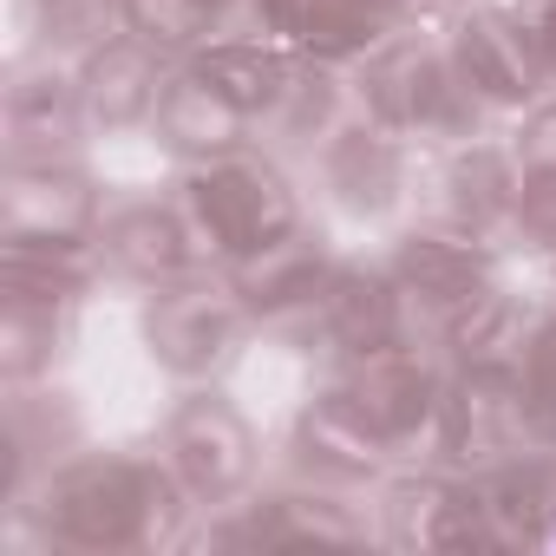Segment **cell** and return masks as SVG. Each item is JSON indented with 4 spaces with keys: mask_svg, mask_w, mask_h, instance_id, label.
Masks as SVG:
<instances>
[{
    "mask_svg": "<svg viewBox=\"0 0 556 556\" xmlns=\"http://www.w3.org/2000/svg\"><path fill=\"white\" fill-rule=\"evenodd\" d=\"M282 471L289 478H308V484H321V491H348V497H374L380 484H387V452L361 432V419L341 406V393L321 380L302 406H295V419L282 426Z\"/></svg>",
    "mask_w": 556,
    "mask_h": 556,
    "instance_id": "cell-18",
    "label": "cell"
},
{
    "mask_svg": "<svg viewBox=\"0 0 556 556\" xmlns=\"http://www.w3.org/2000/svg\"><path fill=\"white\" fill-rule=\"evenodd\" d=\"M138 341L151 354V367L177 387H223L229 367L249 354L255 315L236 295L229 268H190L177 282L151 289L138 308Z\"/></svg>",
    "mask_w": 556,
    "mask_h": 556,
    "instance_id": "cell-4",
    "label": "cell"
},
{
    "mask_svg": "<svg viewBox=\"0 0 556 556\" xmlns=\"http://www.w3.org/2000/svg\"><path fill=\"white\" fill-rule=\"evenodd\" d=\"M374 523L387 549H419V556H465V549H497L491 504L471 471L452 465H400L374 491Z\"/></svg>",
    "mask_w": 556,
    "mask_h": 556,
    "instance_id": "cell-11",
    "label": "cell"
},
{
    "mask_svg": "<svg viewBox=\"0 0 556 556\" xmlns=\"http://www.w3.org/2000/svg\"><path fill=\"white\" fill-rule=\"evenodd\" d=\"M157 452L177 471V484L190 491L197 517L236 504L262 478V439L223 387H184L170 413L157 419Z\"/></svg>",
    "mask_w": 556,
    "mask_h": 556,
    "instance_id": "cell-8",
    "label": "cell"
},
{
    "mask_svg": "<svg viewBox=\"0 0 556 556\" xmlns=\"http://www.w3.org/2000/svg\"><path fill=\"white\" fill-rule=\"evenodd\" d=\"M170 66H177V60H164L151 40L125 34V27H118L112 40H99L86 60H73L79 92H86V118H92V131H99V138L144 131V125H151V112H157V99H164Z\"/></svg>",
    "mask_w": 556,
    "mask_h": 556,
    "instance_id": "cell-23",
    "label": "cell"
},
{
    "mask_svg": "<svg viewBox=\"0 0 556 556\" xmlns=\"http://www.w3.org/2000/svg\"><path fill=\"white\" fill-rule=\"evenodd\" d=\"M419 14H458V8H471V0H413Z\"/></svg>",
    "mask_w": 556,
    "mask_h": 556,
    "instance_id": "cell-33",
    "label": "cell"
},
{
    "mask_svg": "<svg viewBox=\"0 0 556 556\" xmlns=\"http://www.w3.org/2000/svg\"><path fill=\"white\" fill-rule=\"evenodd\" d=\"M380 348H406V302H400V282L387 255L380 262H348L334 268V289H328V308H321V334H315V354L328 367H348V361H367Z\"/></svg>",
    "mask_w": 556,
    "mask_h": 556,
    "instance_id": "cell-21",
    "label": "cell"
},
{
    "mask_svg": "<svg viewBox=\"0 0 556 556\" xmlns=\"http://www.w3.org/2000/svg\"><path fill=\"white\" fill-rule=\"evenodd\" d=\"M413 21H419L413 0H295V47L361 66L374 47H387Z\"/></svg>",
    "mask_w": 556,
    "mask_h": 556,
    "instance_id": "cell-26",
    "label": "cell"
},
{
    "mask_svg": "<svg viewBox=\"0 0 556 556\" xmlns=\"http://www.w3.org/2000/svg\"><path fill=\"white\" fill-rule=\"evenodd\" d=\"M536 445L530 413L517 393L510 361H445V426H439V465L452 471H491L497 458Z\"/></svg>",
    "mask_w": 556,
    "mask_h": 556,
    "instance_id": "cell-14",
    "label": "cell"
},
{
    "mask_svg": "<svg viewBox=\"0 0 556 556\" xmlns=\"http://www.w3.org/2000/svg\"><path fill=\"white\" fill-rule=\"evenodd\" d=\"M112 190L86 170V157L8 164L0 170V249H92Z\"/></svg>",
    "mask_w": 556,
    "mask_h": 556,
    "instance_id": "cell-12",
    "label": "cell"
},
{
    "mask_svg": "<svg viewBox=\"0 0 556 556\" xmlns=\"http://www.w3.org/2000/svg\"><path fill=\"white\" fill-rule=\"evenodd\" d=\"M523 14H530V27H536L543 66H549V86H556V0H523Z\"/></svg>",
    "mask_w": 556,
    "mask_h": 556,
    "instance_id": "cell-32",
    "label": "cell"
},
{
    "mask_svg": "<svg viewBox=\"0 0 556 556\" xmlns=\"http://www.w3.org/2000/svg\"><path fill=\"white\" fill-rule=\"evenodd\" d=\"M170 197L190 223V242H197L203 268H236V262H249L255 249H268L275 236H289L308 216L302 184L289 177L282 151H268V144H236L223 157L177 164Z\"/></svg>",
    "mask_w": 556,
    "mask_h": 556,
    "instance_id": "cell-2",
    "label": "cell"
},
{
    "mask_svg": "<svg viewBox=\"0 0 556 556\" xmlns=\"http://www.w3.org/2000/svg\"><path fill=\"white\" fill-rule=\"evenodd\" d=\"M197 549H354V543H380L374 523V497H348V491H321L308 478H255L236 504L203 510L190 523Z\"/></svg>",
    "mask_w": 556,
    "mask_h": 556,
    "instance_id": "cell-5",
    "label": "cell"
},
{
    "mask_svg": "<svg viewBox=\"0 0 556 556\" xmlns=\"http://www.w3.org/2000/svg\"><path fill=\"white\" fill-rule=\"evenodd\" d=\"M79 315H86V302L0 289V380L8 387L53 380L60 361L73 354V341H79Z\"/></svg>",
    "mask_w": 556,
    "mask_h": 556,
    "instance_id": "cell-25",
    "label": "cell"
},
{
    "mask_svg": "<svg viewBox=\"0 0 556 556\" xmlns=\"http://www.w3.org/2000/svg\"><path fill=\"white\" fill-rule=\"evenodd\" d=\"M504 138H510V151H517L523 170H556V92L536 99L523 118H510Z\"/></svg>",
    "mask_w": 556,
    "mask_h": 556,
    "instance_id": "cell-31",
    "label": "cell"
},
{
    "mask_svg": "<svg viewBox=\"0 0 556 556\" xmlns=\"http://www.w3.org/2000/svg\"><path fill=\"white\" fill-rule=\"evenodd\" d=\"M354 99H361V118L406 138L413 151H445V144H465L497 125L465 92V79L445 53V34H432L419 21L354 66Z\"/></svg>",
    "mask_w": 556,
    "mask_h": 556,
    "instance_id": "cell-3",
    "label": "cell"
},
{
    "mask_svg": "<svg viewBox=\"0 0 556 556\" xmlns=\"http://www.w3.org/2000/svg\"><path fill=\"white\" fill-rule=\"evenodd\" d=\"M86 439V413L66 387L53 380H27L8 387V406H0V452H8V478H0V504H21L53 465H66Z\"/></svg>",
    "mask_w": 556,
    "mask_h": 556,
    "instance_id": "cell-20",
    "label": "cell"
},
{
    "mask_svg": "<svg viewBox=\"0 0 556 556\" xmlns=\"http://www.w3.org/2000/svg\"><path fill=\"white\" fill-rule=\"evenodd\" d=\"M491 523H497V549H530V543H556V445H523L510 458H497L491 471H471Z\"/></svg>",
    "mask_w": 556,
    "mask_h": 556,
    "instance_id": "cell-24",
    "label": "cell"
},
{
    "mask_svg": "<svg viewBox=\"0 0 556 556\" xmlns=\"http://www.w3.org/2000/svg\"><path fill=\"white\" fill-rule=\"evenodd\" d=\"M510 367H517V393H523V413H530V439L556 445V302L530 308V328H523Z\"/></svg>",
    "mask_w": 556,
    "mask_h": 556,
    "instance_id": "cell-27",
    "label": "cell"
},
{
    "mask_svg": "<svg viewBox=\"0 0 556 556\" xmlns=\"http://www.w3.org/2000/svg\"><path fill=\"white\" fill-rule=\"evenodd\" d=\"M334 242L315 216H302L289 236H275L268 249H255L249 262L229 268L236 295L249 302L255 315V334L275 341V348H295V354H315V334H321V308H328V289H334Z\"/></svg>",
    "mask_w": 556,
    "mask_h": 556,
    "instance_id": "cell-9",
    "label": "cell"
},
{
    "mask_svg": "<svg viewBox=\"0 0 556 556\" xmlns=\"http://www.w3.org/2000/svg\"><path fill=\"white\" fill-rule=\"evenodd\" d=\"M510 210H517V151H510V138L478 131L465 144L432 151V170L419 177V216L426 223L504 249Z\"/></svg>",
    "mask_w": 556,
    "mask_h": 556,
    "instance_id": "cell-13",
    "label": "cell"
},
{
    "mask_svg": "<svg viewBox=\"0 0 556 556\" xmlns=\"http://www.w3.org/2000/svg\"><path fill=\"white\" fill-rule=\"evenodd\" d=\"M92 255L105 268V282L138 289V295L203 268V255L190 242V223H184L170 190H112V203L92 229Z\"/></svg>",
    "mask_w": 556,
    "mask_h": 556,
    "instance_id": "cell-15",
    "label": "cell"
},
{
    "mask_svg": "<svg viewBox=\"0 0 556 556\" xmlns=\"http://www.w3.org/2000/svg\"><path fill=\"white\" fill-rule=\"evenodd\" d=\"M125 34L151 40L164 60H190L216 40V0H125Z\"/></svg>",
    "mask_w": 556,
    "mask_h": 556,
    "instance_id": "cell-28",
    "label": "cell"
},
{
    "mask_svg": "<svg viewBox=\"0 0 556 556\" xmlns=\"http://www.w3.org/2000/svg\"><path fill=\"white\" fill-rule=\"evenodd\" d=\"M523 328H530V302L523 295H510L504 282L452 328V341H445V361H510L517 354V341H523Z\"/></svg>",
    "mask_w": 556,
    "mask_h": 556,
    "instance_id": "cell-29",
    "label": "cell"
},
{
    "mask_svg": "<svg viewBox=\"0 0 556 556\" xmlns=\"http://www.w3.org/2000/svg\"><path fill=\"white\" fill-rule=\"evenodd\" d=\"M504 249L517 255H556V170H523L517 164V210H510V236Z\"/></svg>",
    "mask_w": 556,
    "mask_h": 556,
    "instance_id": "cell-30",
    "label": "cell"
},
{
    "mask_svg": "<svg viewBox=\"0 0 556 556\" xmlns=\"http://www.w3.org/2000/svg\"><path fill=\"white\" fill-rule=\"evenodd\" d=\"M0 138H8V164H53V157H86L99 138L86 118V92L73 60L27 53L8 66L0 86Z\"/></svg>",
    "mask_w": 556,
    "mask_h": 556,
    "instance_id": "cell-16",
    "label": "cell"
},
{
    "mask_svg": "<svg viewBox=\"0 0 556 556\" xmlns=\"http://www.w3.org/2000/svg\"><path fill=\"white\" fill-rule=\"evenodd\" d=\"M497 255H504V249L471 242V236H458V229H439V223H426V216L393 236L387 268H393L400 302H406V348H426V354L445 361L452 328L504 282Z\"/></svg>",
    "mask_w": 556,
    "mask_h": 556,
    "instance_id": "cell-7",
    "label": "cell"
},
{
    "mask_svg": "<svg viewBox=\"0 0 556 556\" xmlns=\"http://www.w3.org/2000/svg\"><path fill=\"white\" fill-rule=\"evenodd\" d=\"M197 504L151 445H79L21 504H8V536L47 556H157L190 543Z\"/></svg>",
    "mask_w": 556,
    "mask_h": 556,
    "instance_id": "cell-1",
    "label": "cell"
},
{
    "mask_svg": "<svg viewBox=\"0 0 556 556\" xmlns=\"http://www.w3.org/2000/svg\"><path fill=\"white\" fill-rule=\"evenodd\" d=\"M439 34H445V53H452L458 79H465V92L491 118H523L536 99L556 92L523 0H471V8L445 14Z\"/></svg>",
    "mask_w": 556,
    "mask_h": 556,
    "instance_id": "cell-10",
    "label": "cell"
},
{
    "mask_svg": "<svg viewBox=\"0 0 556 556\" xmlns=\"http://www.w3.org/2000/svg\"><path fill=\"white\" fill-rule=\"evenodd\" d=\"M144 138L170 157V164H203V157H223L236 144H255V118L249 105L197 60H177L170 79H164V99L144 125Z\"/></svg>",
    "mask_w": 556,
    "mask_h": 556,
    "instance_id": "cell-19",
    "label": "cell"
},
{
    "mask_svg": "<svg viewBox=\"0 0 556 556\" xmlns=\"http://www.w3.org/2000/svg\"><path fill=\"white\" fill-rule=\"evenodd\" d=\"M549 282H556V255H549Z\"/></svg>",
    "mask_w": 556,
    "mask_h": 556,
    "instance_id": "cell-34",
    "label": "cell"
},
{
    "mask_svg": "<svg viewBox=\"0 0 556 556\" xmlns=\"http://www.w3.org/2000/svg\"><path fill=\"white\" fill-rule=\"evenodd\" d=\"M308 177H315V197L334 216H348V223H387L413 197V144L354 112L334 138H321L308 151Z\"/></svg>",
    "mask_w": 556,
    "mask_h": 556,
    "instance_id": "cell-17",
    "label": "cell"
},
{
    "mask_svg": "<svg viewBox=\"0 0 556 556\" xmlns=\"http://www.w3.org/2000/svg\"><path fill=\"white\" fill-rule=\"evenodd\" d=\"M361 112V99H354V66H341V60H321V53H289V73H282V86H275V99H268V112L255 118V144H268V151H315L321 138H334L348 118Z\"/></svg>",
    "mask_w": 556,
    "mask_h": 556,
    "instance_id": "cell-22",
    "label": "cell"
},
{
    "mask_svg": "<svg viewBox=\"0 0 556 556\" xmlns=\"http://www.w3.org/2000/svg\"><path fill=\"white\" fill-rule=\"evenodd\" d=\"M328 387L361 419V432L387 452V465H439L445 426V361L426 348H380L367 361L328 367Z\"/></svg>",
    "mask_w": 556,
    "mask_h": 556,
    "instance_id": "cell-6",
    "label": "cell"
}]
</instances>
